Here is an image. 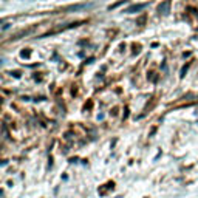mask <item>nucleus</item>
<instances>
[{"instance_id":"1","label":"nucleus","mask_w":198,"mask_h":198,"mask_svg":"<svg viewBox=\"0 0 198 198\" xmlns=\"http://www.w3.org/2000/svg\"><path fill=\"white\" fill-rule=\"evenodd\" d=\"M147 6V3H141V5H132L130 8H127L125 9V12L127 14H132V12H138V11H141L142 8H146Z\"/></svg>"},{"instance_id":"2","label":"nucleus","mask_w":198,"mask_h":198,"mask_svg":"<svg viewBox=\"0 0 198 198\" xmlns=\"http://www.w3.org/2000/svg\"><path fill=\"white\" fill-rule=\"evenodd\" d=\"M169 8H170V2H164L159 5V12L161 14H167L169 12Z\"/></svg>"}]
</instances>
